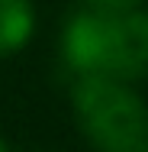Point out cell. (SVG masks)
Listing matches in <instances>:
<instances>
[{"mask_svg": "<svg viewBox=\"0 0 148 152\" xmlns=\"http://www.w3.org/2000/svg\"><path fill=\"white\" fill-rule=\"evenodd\" d=\"M32 32V3L29 0H0V55L26 45Z\"/></svg>", "mask_w": 148, "mask_h": 152, "instance_id": "cell-3", "label": "cell"}, {"mask_svg": "<svg viewBox=\"0 0 148 152\" xmlns=\"http://www.w3.org/2000/svg\"><path fill=\"white\" fill-rule=\"evenodd\" d=\"M0 152H3V146H0Z\"/></svg>", "mask_w": 148, "mask_h": 152, "instance_id": "cell-5", "label": "cell"}, {"mask_svg": "<svg viewBox=\"0 0 148 152\" xmlns=\"http://www.w3.org/2000/svg\"><path fill=\"white\" fill-rule=\"evenodd\" d=\"M84 3H90V10H97V13H129L142 0H84Z\"/></svg>", "mask_w": 148, "mask_h": 152, "instance_id": "cell-4", "label": "cell"}, {"mask_svg": "<svg viewBox=\"0 0 148 152\" xmlns=\"http://www.w3.org/2000/svg\"><path fill=\"white\" fill-rule=\"evenodd\" d=\"M64 58L81 75H148V13H77L64 29Z\"/></svg>", "mask_w": 148, "mask_h": 152, "instance_id": "cell-1", "label": "cell"}, {"mask_svg": "<svg viewBox=\"0 0 148 152\" xmlns=\"http://www.w3.org/2000/svg\"><path fill=\"white\" fill-rule=\"evenodd\" d=\"M71 100L97 152H148V107L122 81L84 75L74 84Z\"/></svg>", "mask_w": 148, "mask_h": 152, "instance_id": "cell-2", "label": "cell"}]
</instances>
